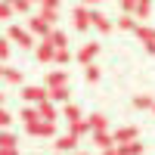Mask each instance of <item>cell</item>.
Listing matches in <instances>:
<instances>
[{"label":"cell","instance_id":"29","mask_svg":"<svg viewBox=\"0 0 155 155\" xmlns=\"http://www.w3.org/2000/svg\"><path fill=\"white\" fill-rule=\"evenodd\" d=\"M84 78H87V84H96V81H99V68L93 65V62H90V65H87V71H84Z\"/></svg>","mask_w":155,"mask_h":155},{"label":"cell","instance_id":"20","mask_svg":"<svg viewBox=\"0 0 155 155\" xmlns=\"http://www.w3.org/2000/svg\"><path fill=\"white\" fill-rule=\"evenodd\" d=\"M19 118H22V124H31V121L41 118V112H37V106H25V109L19 112Z\"/></svg>","mask_w":155,"mask_h":155},{"label":"cell","instance_id":"17","mask_svg":"<svg viewBox=\"0 0 155 155\" xmlns=\"http://www.w3.org/2000/svg\"><path fill=\"white\" fill-rule=\"evenodd\" d=\"M50 99H53V102H68V99H71L68 84H65V87H50Z\"/></svg>","mask_w":155,"mask_h":155},{"label":"cell","instance_id":"33","mask_svg":"<svg viewBox=\"0 0 155 155\" xmlns=\"http://www.w3.org/2000/svg\"><path fill=\"white\" fill-rule=\"evenodd\" d=\"M9 124H12V115H9L3 106H0V127H9Z\"/></svg>","mask_w":155,"mask_h":155},{"label":"cell","instance_id":"4","mask_svg":"<svg viewBox=\"0 0 155 155\" xmlns=\"http://www.w3.org/2000/svg\"><path fill=\"white\" fill-rule=\"evenodd\" d=\"M25 102H34V106H37V102H44V99H50V87L44 84V87H25L22 90V93H19Z\"/></svg>","mask_w":155,"mask_h":155},{"label":"cell","instance_id":"19","mask_svg":"<svg viewBox=\"0 0 155 155\" xmlns=\"http://www.w3.org/2000/svg\"><path fill=\"white\" fill-rule=\"evenodd\" d=\"M62 118L65 121H78L81 118V109H78L74 102H62Z\"/></svg>","mask_w":155,"mask_h":155},{"label":"cell","instance_id":"40","mask_svg":"<svg viewBox=\"0 0 155 155\" xmlns=\"http://www.w3.org/2000/svg\"><path fill=\"white\" fill-rule=\"evenodd\" d=\"M3 3H16V0H3Z\"/></svg>","mask_w":155,"mask_h":155},{"label":"cell","instance_id":"28","mask_svg":"<svg viewBox=\"0 0 155 155\" xmlns=\"http://www.w3.org/2000/svg\"><path fill=\"white\" fill-rule=\"evenodd\" d=\"M41 16L50 22V25H56L59 22V9H50V6H41Z\"/></svg>","mask_w":155,"mask_h":155},{"label":"cell","instance_id":"13","mask_svg":"<svg viewBox=\"0 0 155 155\" xmlns=\"http://www.w3.org/2000/svg\"><path fill=\"white\" fill-rule=\"evenodd\" d=\"M93 146L96 149H112L115 146V137L106 134V130H93Z\"/></svg>","mask_w":155,"mask_h":155},{"label":"cell","instance_id":"31","mask_svg":"<svg viewBox=\"0 0 155 155\" xmlns=\"http://www.w3.org/2000/svg\"><path fill=\"white\" fill-rule=\"evenodd\" d=\"M12 12H16V6H12V3H3V0H0V19H9Z\"/></svg>","mask_w":155,"mask_h":155},{"label":"cell","instance_id":"36","mask_svg":"<svg viewBox=\"0 0 155 155\" xmlns=\"http://www.w3.org/2000/svg\"><path fill=\"white\" fill-rule=\"evenodd\" d=\"M41 6H50V9H59V0H41Z\"/></svg>","mask_w":155,"mask_h":155},{"label":"cell","instance_id":"14","mask_svg":"<svg viewBox=\"0 0 155 155\" xmlns=\"http://www.w3.org/2000/svg\"><path fill=\"white\" fill-rule=\"evenodd\" d=\"M112 137H115V143H130V140L140 137V130H137V127H118Z\"/></svg>","mask_w":155,"mask_h":155},{"label":"cell","instance_id":"5","mask_svg":"<svg viewBox=\"0 0 155 155\" xmlns=\"http://www.w3.org/2000/svg\"><path fill=\"white\" fill-rule=\"evenodd\" d=\"M28 31L31 34H41V37H50V31H53V25H50L41 12H37V16H31L28 19Z\"/></svg>","mask_w":155,"mask_h":155},{"label":"cell","instance_id":"3","mask_svg":"<svg viewBox=\"0 0 155 155\" xmlns=\"http://www.w3.org/2000/svg\"><path fill=\"white\" fill-rule=\"evenodd\" d=\"M71 25L78 31H87L90 25H93V16H90V6H78L74 12H71Z\"/></svg>","mask_w":155,"mask_h":155},{"label":"cell","instance_id":"25","mask_svg":"<svg viewBox=\"0 0 155 155\" xmlns=\"http://www.w3.org/2000/svg\"><path fill=\"white\" fill-rule=\"evenodd\" d=\"M50 41H53L56 47H68V34H65V31H59V28H56V31H50Z\"/></svg>","mask_w":155,"mask_h":155},{"label":"cell","instance_id":"41","mask_svg":"<svg viewBox=\"0 0 155 155\" xmlns=\"http://www.w3.org/2000/svg\"><path fill=\"white\" fill-rule=\"evenodd\" d=\"M0 106H3V93H0Z\"/></svg>","mask_w":155,"mask_h":155},{"label":"cell","instance_id":"32","mask_svg":"<svg viewBox=\"0 0 155 155\" xmlns=\"http://www.w3.org/2000/svg\"><path fill=\"white\" fill-rule=\"evenodd\" d=\"M12 6H16V12H31V0H16V3H12Z\"/></svg>","mask_w":155,"mask_h":155},{"label":"cell","instance_id":"10","mask_svg":"<svg viewBox=\"0 0 155 155\" xmlns=\"http://www.w3.org/2000/svg\"><path fill=\"white\" fill-rule=\"evenodd\" d=\"M37 112H41V118H44V121H56V118H59V112H56V106H53V99L37 102Z\"/></svg>","mask_w":155,"mask_h":155},{"label":"cell","instance_id":"37","mask_svg":"<svg viewBox=\"0 0 155 155\" xmlns=\"http://www.w3.org/2000/svg\"><path fill=\"white\" fill-rule=\"evenodd\" d=\"M102 155H118V146H112V149H102Z\"/></svg>","mask_w":155,"mask_h":155},{"label":"cell","instance_id":"1","mask_svg":"<svg viewBox=\"0 0 155 155\" xmlns=\"http://www.w3.org/2000/svg\"><path fill=\"white\" fill-rule=\"evenodd\" d=\"M25 130H28L31 137H56V121L37 118V121H31V124H25Z\"/></svg>","mask_w":155,"mask_h":155},{"label":"cell","instance_id":"30","mask_svg":"<svg viewBox=\"0 0 155 155\" xmlns=\"http://www.w3.org/2000/svg\"><path fill=\"white\" fill-rule=\"evenodd\" d=\"M9 37H0V62H3V59H9Z\"/></svg>","mask_w":155,"mask_h":155},{"label":"cell","instance_id":"39","mask_svg":"<svg viewBox=\"0 0 155 155\" xmlns=\"http://www.w3.org/2000/svg\"><path fill=\"white\" fill-rule=\"evenodd\" d=\"M146 50H149V53H152V56H155V44H146Z\"/></svg>","mask_w":155,"mask_h":155},{"label":"cell","instance_id":"12","mask_svg":"<svg viewBox=\"0 0 155 155\" xmlns=\"http://www.w3.org/2000/svg\"><path fill=\"white\" fill-rule=\"evenodd\" d=\"M68 130H71L74 137H87V134H93V127H90L87 118H78V121H68Z\"/></svg>","mask_w":155,"mask_h":155},{"label":"cell","instance_id":"9","mask_svg":"<svg viewBox=\"0 0 155 155\" xmlns=\"http://www.w3.org/2000/svg\"><path fill=\"white\" fill-rule=\"evenodd\" d=\"M90 16H93V28L99 34H109L112 31V19L109 16H102V12H96V9H90Z\"/></svg>","mask_w":155,"mask_h":155},{"label":"cell","instance_id":"15","mask_svg":"<svg viewBox=\"0 0 155 155\" xmlns=\"http://www.w3.org/2000/svg\"><path fill=\"white\" fill-rule=\"evenodd\" d=\"M118 155H143V143L130 140V143H118Z\"/></svg>","mask_w":155,"mask_h":155},{"label":"cell","instance_id":"24","mask_svg":"<svg viewBox=\"0 0 155 155\" xmlns=\"http://www.w3.org/2000/svg\"><path fill=\"white\" fill-rule=\"evenodd\" d=\"M0 146H19V137L9 134L6 127H0Z\"/></svg>","mask_w":155,"mask_h":155},{"label":"cell","instance_id":"6","mask_svg":"<svg viewBox=\"0 0 155 155\" xmlns=\"http://www.w3.org/2000/svg\"><path fill=\"white\" fill-rule=\"evenodd\" d=\"M37 59L41 62H56V44L50 41V37H44V41L37 44Z\"/></svg>","mask_w":155,"mask_h":155},{"label":"cell","instance_id":"23","mask_svg":"<svg viewBox=\"0 0 155 155\" xmlns=\"http://www.w3.org/2000/svg\"><path fill=\"white\" fill-rule=\"evenodd\" d=\"M90 127H93V130H106V127H109V118H106V115H90Z\"/></svg>","mask_w":155,"mask_h":155},{"label":"cell","instance_id":"22","mask_svg":"<svg viewBox=\"0 0 155 155\" xmlns=\"http://www.w3.org/2000/svg\"><path fill=\"white\" fill-rule=\"evenodd\" d=\"M3 81H6V84H22V71H19V68H6V65H3Z\"/></svg>","mask_w":155,"mask_h":155},{"label":"cell","instance_id":"45","mask_svg":"<svg viewBox=\"0 0 155 155\" xmlns=\"http://www.w3.org/2000/svg\"><path fill=\"white\" fill-rule=\"evenodd\" d=\"M152 112H155V109H152Z\"/></svg>","mask_w":155,"mask_h":155},{"label":"cell","instance_id":"42","mask_svg":"<svg viewBox=\"0 0 155 155\" xmlns=\"http://www.w3.org/2000/svg\"><path fill=\"white\" fill-rule=\"evenodd\" d=\"M0 78H3V65H0Z\"/></svg>","mask_w":155,"mask_h":155},{"label":"cell","instance_id":"27","mask_svg":"<svg viewBox=\"0 0 155 155\" xmlns=\"http://www.w3.org/2000/svg\"><path fill=\"white\" fill-rule=\"evenodd\" d=\"M56 62H59V65H68V62H71L68 47H56Z\"/></svg>","mask_w":155,"mask_h":155},{"label":"cell","instance_id":"11","mask_svg":"<svg viewBox=\"0 0 155 155\" xmlns=\"http://www.w3.org/2000/svg\"><path fill=\"white\" fill-rule=\"evenodd\" d=\"M44 84H47V87H65V84H68V71H65V68H59V71H50Z\"/></svg>","mask_w":155,"mask_h":155},{"label":"cell","instance_id":"43","mask_svg":"<svg viewBox=\"0 0 155 155\" xmlns=\"http://www.w3.org/2000/svg\"><path fill=\"white\" fill-rule=\"evenodd\" d=\"M31 3H41V0H31Z\"/></svg>","mask_w":155,"mask_h":155},{"label":"cell","instance_id":"26","mask_svg":"<svg viewBox=\"0 0 155 155\" xmlns=\"http://www.w3.org/2000/svg\"><path fill=\"white\" fill-rule=\"evenodd\" d=\"M134 106H137V109H155V99L143 93V96H134Z\"/></svg>","mask_w":155,"mask_h":155},{"label":"cell","instance_id":"21","mask_svg":"<svg viewBox=\"0 0 155 155\" xmlns=\"http://www.w3.org/2000/svg\"><path fill=\"white\" fill-rule=\"evenodd\" d=\"M149 12H152V0H137L134 16H137V19H149Z\"/></svg>","mask_w":155,"mask_h":155},{"label":"cell","instance_id":"7","mask_svg":"<svg viewBox=\"0 0 155 155\" xmlns=\"http://www.w3.org/2000/svg\"><path fill=\"white\" fill-rule=\"evenodd\" d=\"M96 53H99V44H96V41H90V44H84L81 50H78V62H84V65H90V62L96 59Z\"/></svg>","mask_w":155,"mask_h":155},{"label":"cell","instance_id":"16","mask_svg":"<svg viewBox=\"0 0 155 155\" xmlns=\"http://www.w3.org/2000/svg\"><path fill=\"white\" fill-rule=\"evenodd\" d=\"M137 16L134 12H121V19H118V31H137Z\"/></svg>","mask_w":155,"mask_h":155},{"label":"cell","instance_id":"34","mask_svg":"<svg viewBox=\"0 0 155 155\" xmlns=\"http://www.w3.org/2000/svg\"><path fill=\"white\" fill-rule=\"evenodd\" d=\"M121 3V12H134L137 9V0H118Z\"/></svg>","mask_w":155,"mask_h":155},{"label":"cell","instance_id":"18","mask_svg":"<svg viewBox=\"0 0 155 155\" xmlns=\"http://www.w3.org/2000/svg\"><path fill=\"white\" fill-rule=\"evenodd\" d=\"M137 37L143 41V47L146 44H155V28H149V25H137Z\"/></svg>","mask_w":155,"mask_h":155},{"label":"cell","instance_id":"8","mask_svg":"<svg viewBox=\"0 0 155 155\" xmlns=\"http://www.w3.org/2000/svg\"><path fill=\"white\" fill-rule=\"evenodd\" d=\"M78 140H81V137H74V134L68 130L65 137H56V143H53V146H56V152H71V149L78 146Z\"/></svg>","mask_w":155,"mask_h":155},{"label":"cell","instance_id":"44","mask_svg":"<svg viewBox=\"0 0 155 155\" xmlns=\"http://www.w3.org/2000/svg\"><path fill=\"white\" fill-rule=\"evenodd\" d=\"M74 155H84V152H74Z\"/></svg>","mask_w":155,"mask_h":155},{"label":"cell","instance_id":"38","mask_svg":"<svg viewBox=\"0 0 155 155\" xmlns=\"http://www.w3.org/2000/svg\"><path fill=\"white\" fill-rule=\"evenodd\" d=\"M93 3H102V0H84V6H93Z\"/></svg>","mask_w":155,"mask_h":155},{"label":"cell","instance_id":"2","mask_svg":"<svg viewBox=\"0 0 155 155\" xmlns=\"http://www.w3.org/2000/svg\"><path fill=\"white\" fill-rule=\"evenodd\" d=\"M9 41L12 44H19V50H28L34 44V34L28 28H19V25H9Z\"/></svg>","mask_w":155,"mask_h":155},{"label":"cell","instance_id":"35","mask_svg":"<svg viewBox=\"0 0 155 155\" xmlns=\"http://www.w3.org/2000/svg\"><path fill=\"white\" fill-rule=\"evenodd\" d=\"M0 155H19V146H0Z\"/></svg>","mask_w":155,"mask_h":155}]
</instances>
